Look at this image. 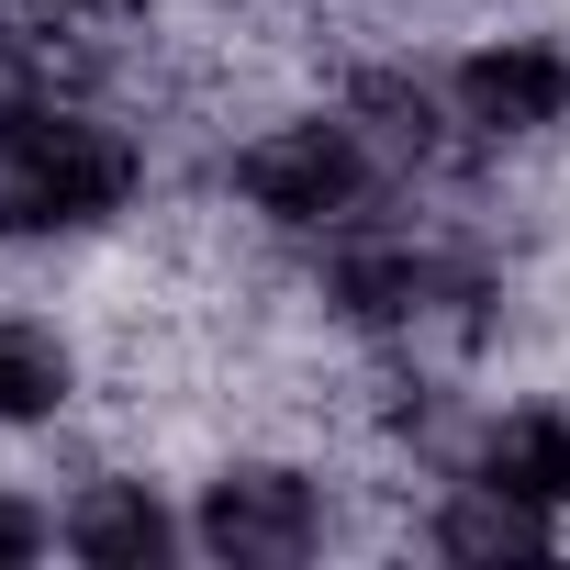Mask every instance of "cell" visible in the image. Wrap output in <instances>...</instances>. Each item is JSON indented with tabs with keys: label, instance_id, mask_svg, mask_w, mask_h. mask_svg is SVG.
<instances>
[{
	"label": "cell",
	"instance_id": "cell-8",
	"mask_svg": "<svg viewBox=\"0 0 570 570\" xmlns=\"http://www.w3.org/2000/svg\"><path fill=\"white\" fill-rule=\"evenodd\" d=\"M68 403V347L46 325H0V425H35Z\"/></svg>",
	"mask_w": 570,
	"mask_h": 570
},
{
	"label": "cell",
	"instance_id": "cell-6",
	"mask_svg": "<svg viewBox=\"0 0 570 570\" xmlns=\"http://www.w3.org/2000/svg\"><path fill=\"white\" fill-rule=\"evenodd\" d=\"M481 481H503V492H525V503H570V414H548V403H525V414H503L492 436H481Z\"/></svg>",
	"mask_w": 570,
	"mask_h": 570
},
{
	"label": "cell",
	"instance_id": "cell-2",
	"mask_svg": "<svg viewBox=\"0 0 570 570\" xmlns=\"http://www.w3.org/2000/svg\"><path fill=\"white\" fill-rule=\"evenodd\" d=\"M235 190L257 213H279V224H336V213L370 202V157H358L347 124H279V135H257L235 157Z\"/></svg>",
	"mask_w": 570,
	"mask_h": 570
},
{
	"label": "cell",
	"instance_id": "cell-1",
	"mask_svg": "<svg viewBox=\"0 0 570 570\" xmlns=\"http://www.w3.org/2000/svg\"><path fill=\"white\" fill-rule=\"evenodd\" d=\"M135 190V146L90 112H35L23 135H0V235H57L90 224Z\"/></svg>",
	"mask_w": 570,
	"mask_h": 570
},
{
	"label": "cell",
	"instance_id": "cell-10",
	"mask_svg": "<svg viewBox=\"0 0 570 570\" xmlns=\"http://www.w3.org/2000/svg\"><path fill=\"white\" fill-rule=\"evenodd\" d=\"M35 548H46V525H35L23 503H0V570H12V559H35Z\"/></svg>",
	"mask_w": 570,
	"mask_h": 570
},
{
	"label": "cell",
	"instance_id": "cell-3",
	"mask_svg": "<svg viewBox=\"0 0 570 570\" xmlns=\"http://www.w3.org/2000/svg\"><path fill=\"white\" fill-rule=\"evenodd\" d=\"M314 537H325V503L303 470H224L202 492V548L235 570H292Z\"/></svg>",
	"mask_w": 570,
	"mask_h": 570
},
{
	"label": "cell",
	"instance_id": "cell-7",
	"mask_svg": "<svg viewBox=\"0 0 570 570\" xmlns=\"http://www.w3.org/2000/svg\"><path fill=\"white\" fill-rule=\"evenodd\" d=\"M436 548L448 559H537L548 548V503L503 492V481H470L448 514H436Z\"/></svg>",
	"mask_w": 570,
	"mask_h": 570
},
{
	"label": "cell",
	"instance_id": "cell-9",
	"mask_svg": "<svg viewBox=\"0 0 570 570\" xmlns=\"http://www.w3.org/2000/svg\"><path fill=\"white\" fill-rule=\"evenodd\" d=\"M35 112H57V101H46V57H35L12 23H0V135H23Z\"/></svg>",
	"mask_w": 570,
	"mask_h": 570
},
{
	"label": "cell",
	"instance_id": "cell-5",
	"mask_svg": "<svg viewBox=\"0 0 570 570\" xmlns=\"http://www.w3.org/2000/svg\"><path fill=\"white\" fill-rule=\"evenodd\" d=\"M68 548L101 559V570H157L168 559V514L146 503V481H90L68 503Z\"/></svg>",
	"mask_w": 570,
	"mask_h": 570
},
{
	"label": "cell",
	"instance_id": "cell-4",
	"mask_svg": "<svg viewBox=\"0 0 570 570\" xmlns=\"http://www.w3.org/2000/svg\"><path fill=\"white\" fill-rule=\"evenodd\" d=\"M448 101H459L470 135H548L570 112V57L559 46H481L448 79Z\"/></svg>",
	"mask_w": 570,
	"mask_h": 570
}]
</instances>
